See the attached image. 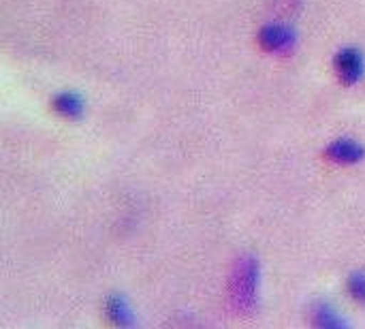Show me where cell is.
Returning <instances> with one entry per match:
<instances>
[{
	"mask_svg": "<svg viewBox=\"0 0 365 329\" xmlns=\"http://www.w3.org/2000/svg\"><path fill=\"white\" fill-rule=\"evenodd\" d=\"M252 289H255V272H252V265L244 263L240 265V272L235 276V287H233V298L240 302V306L248 304L252 300Z\"/></svg>",
	"mask_w": 365,
	"mask_h": 329,
	"instance_id": "obj_1",
	"label": "cell"
},
{
	"mask_svg": "<svg viewBox=\"0 0 365 329\" xmlns=\"http://www.w3.org/2000/svg\"><path fill=\"white\" fill-rule=\"evenodd\" d=\"M338 71L344 81H355L361 75V58L355 51H342L338 56Z\"/></svg>",
	"mask_w": 365,
	"mask_h": 329,
	"instance_id": "obj_2",
	"label": "cell"
},
{
	"mask_svg": "<svg viewBox=\"0 0 365 329\" xmlns=\"http://www.w3.org/2000/svg\"><path fill=\"white\" fill-rule=\"evenodd\" d=\"M263 45L272 51H280L291 45V34L284 28H267L263 32Z\"/></svg>",
	"mask_w": 365,
	"mask_h": 329,
	"instance_id": "obj_3",
	"label": "cell"
},
{
	"mask_svg": "<svg viewBox=\"0 0 365 329\" xmlns=\"http://www.w3.org/2000/svg\"><path fill=\"white\" fill-rule=\"evenodd\" d=\"M329 156L334 161H357L361 156V150L353 143V141H336L331 148H329Z\"/></svg>",
	"mask_w": 365,
	"mask_h": 329,
	"instance_id": "obj_4",
	"label": "cell"
},
{
	"mask_svg": "<svg viewBox=\"0 0 365 329\" xmlns=\"http://www.w3.org/2000/svg\"><path fill=\"white\" fill-rule=\"evenodd\" d=\"M56 109L62 111V113H66V116H75L79 111V101L73 94H62L56 101Z\"/></svg>",
	"mask_w": 365,
	"mask_h": 329,
	"instance_id": "obj_5",
	"label": "cell"
},
{
	"mask_svg": "<svg viewBox=\"0 0 365 329\" xmlns=\"http://www.w3.org/2000/svg\"><path fill=\"white\" fill-rule=\"evenodd\" d=\"M351 291L355 298L359 300H365V276H355L353 283H351Z\"/></svg>",
	"mask_w": 365,
	"mask_h": 329,
	"instance_id": "obj_6",
	"label": "cell"
}]
</instances>
